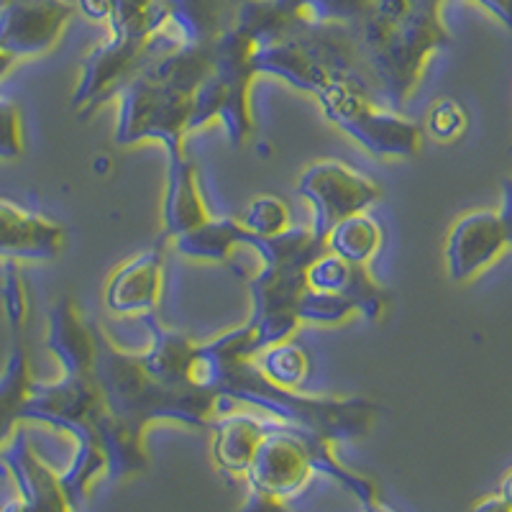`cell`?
I'll return each mask as SVG.
<instances>
[{
	"label": "cell",
	"instance_id": "14",
	"mask_svg": "<svg viewBox=\"0 0 512 512\" xmlns=\"http://www.w3.org/2000/svg\"><path fill=\"white\" fill-rule=\"evenodd\" d=\"M308 287L318 292H331V295L349 297L356 305V313L367 320H382L390 305V292L384 290L372 277L367 267L351 264L341 256L320 254L308 269Z\"/></svg>",
	"mask_w": 512,
	"mask_h": 512
},
{
	"label": "cell",
	"instance_id": "25",
	"mask_svg": "<svg viewBox=\"0 0 512 512\" xmlns=\"http://www.w3.org/2000/svg\"><path fill=\"white\" fill-rule=\"evenodd\" d=\"M356 313V305L344 295H331V292L305 290L300 303H297V315L308 323H344L346 318Z\"/></svg>",
	"mask_w": 512,
	"mask_h": 512
},
{
	"label": "cell",
	"instance_id": "2",
	"mask_svg": "<svg viewBox=\"0 0 512 512\" xmlns=\"http://www.w3.org/2000/svg\"><path fill=\"white\" fill-rule=\"evenodd\" d=\"M218 395L223 400L241 402L254 410L272 415L297 431H308L326 441H356L372 433L377 423V402L367 397H318L303 390H287L269 382L254 361L226 364Z\"/></svg>",
	"mask_w": 512,
	"mask_h": 512
},
{
	"label": "cell",
	"instance_id": "31",
	"mask_svg": "<svg viewBox=\"0 0 512 512\" xmlns=\"http://www.w3.org/2000/svg\"><path fill=\"white\" fill-rule=\"evenodd\" d=\"M359 507H361V512H395L390 505H387V502H382V497H374V500L364 502V505H359Z\"/></svg>",
	"mask_w": 512,
	"mask_h": 512
},
{
	"label": "cell",
	"instance_id": "32",
	"mask_svg": "<svg viewBox=\"0 0 512 512\" xmlns=\"http://www.w3.org/2000/svg\"><path fill=\"white\" fill-rule=\"evenodd\" d=\"M497 495L505 497V500L512 505V472L505 474V479L500 482V492H497Z\"/></svg>",
	"mask_w": 512,
	"mask_h": 512
},
{
	"label": "cell",
	"instance_id": "24",
	"mask_svg": "<svg viewBox=\"0 0 512 512\" xmlns=\"http://www.w3.org/2000/svg\"><path fill=\"white\" fill-rule=\"evenodd\" d=\"M241 223L256 236H277L290 228V208L285 200L274 198V195H259L244 210Z\"/></svg>",
	"mask_w": 512,
	"mask_h": 512
},
{
	"label": "cell",
	"instance_id": "17",
	"mask_svg": "<svg viewBox=\"0 0 512 512\" xmlns=\"http://www.w3.org/2000/svg\"><path fill=\"white\" fill-rule=\"evenodd\" d=\"M210 218L198 169L187 154L167 159V190L162 205V236L172 244L182 233L203 226Z\"/></svg>",
	"mask_w": 512,
	"mask_h": 512
},
{
	"label": "cell",
	"instance_id": "7",
	"mask_svg": "<svg viewBox=\"0 0 512 512\" xmlns=\"http://www.w3.org/2000/svg\"><path fill=\"white\" fill-rule=\"evenodd\" d=\"M318 441H326V438L297 431L285 423H274L256 448L244 477L249 489L280 497V500H292L300 495L315 474L313 446Z\"/></svg>",
	"mask_w": 512,
	"mask_h": 512
},
{
	"label": "cell",
	"instance_id": "27",
	"mask_svg": "<svg viewBox=\"0 0 512 512\" xmlns=\"http://www.w3.org/2000/svg\"><path fill=\"white\" fill-rule=\"evenodd\" d=\"M466 126H469V116H466L464 105L454 98H441L428 111V134L438 141L459 139L464 136Z\"/></svg>",
	"mask_w": 512,
	"mask_h": 512
},
{
	"label": "cell",
	"instance_id": "15",
	"mask_svg": "<svg viewBox=\"0 0 512 512\" xmlns=\"http://www.w3.org/2000/svg\"><path fill=\"white\" fill-rule=\"evenodd\" d=\"M47 346L62 364L64 374H95L98 326L85 320L72 297H59L49 313Z\"/></svg>",
	"mask_w": 512,
	"mask_h": 512
},
{
	"label": "cell",
	"instance_id": "29",
	"mask_svg": "<svg viewBox=\"0 0 512 512\" xmlns=\"http://www.w3.org/2000/svg\"><path fill=\"white\" fill-rule=\"evenodd\" d=\"M474 3L487 8V11L500 21V24H505L507 29L512 31V0H474Z\"/></svg>",
	"mask_w": 512,
	"mask_h": 512
},
{
	"label": "cell",
	"instance_id": "22",
	"mask_svg": "<svg viewBox=\"0 0 512 512\" xmlns=\"http://www.w3.org/2000/svg\"><path fill=\"white\" fill-rule=\"evenodd\" d=\"M379 244H382V228L369 213H356V216L336 223L326 239V249L331 254L341 256L351 264H359V267H367L369 259H374Z\"/></svg>",
	"mask_w": 512,
	"mask_h": 512
},
{
	"label": "cell",
	"instance_id": "8",
	"mask_svg": "<svg viewBox=\"0 0 512 512\" xmlns=\"http://www.w3.org/2000/svg\"><path fill=\"white\" fill-rule=\"evenodd\" d=\"M144 47L146 41H134L118 34H111L103 44H98L82 64L80 80L72 95L75 111L90 113L105 100L116 98L118 90L141 70Z\"/></svg>",
	"mask_w": 512,
	"mask_h": 512
},
{
	"label": "cell",
	"instance_id": "19",
	"mask_svg": "<svg viewBox=\"0 0 512 512\" xmlns=\"http://www.w3.org/2000/svg\"><path fill=\"white\" fill-rule=\"evenodd\" d=\"M13 351L8 359L6 374L0 377V448L6 446L8 438L16 433V425L24 420L26 402L34 390V377H31V359L24 341L26 318H11Z\"/></svg>",
	"mask_w": 512,
	"mask_h": 512
},
{
	"label": "cell",
	"instance_id": "30",
	"mask_svg": "<svg viewBox=\"0 0 512 512\" xmlns=\"http://www.w3.org/2000/svg\"><path fill=\"white\" fill-rule=\"evenodd\" d=\"M472 512H512V505L500 495H489L472 507Z\"/></svg>",
	"mask_w": 512,
	"mask_h": 512
},
{
	"label": "cell",
	"instance_id": "11",
	"mask_svg": "<svg viewBox=\"0 0 512 512\" xmlns=\"http://www.w3.org/2000/svg\"><path fill=\"white\" fill-rule=\"evenodd\" d=\"M0 466L16 484V497L29 512H75L57 469L39 459L24 431H16L0 448Z\"/></svg>",
	"mask_w": 512,
	"mask_h": 512
},
{
	"label": "cell",
	"instance_id": "12",
	"mask_svg": "<svg viewBox=\"0 0 512 512\" xmlns=\"http://www.w3.org/2000/svg\"><path fill=\"white\" fill-rule=\"evenodd\" d=\"M67 21L64 0H13L0 11V49L11 57L47 52Z\"/></svg>",
	"mask_w": 512,
	"mask_h": 512
},
{
	"label": "cell",
	"instance_id": "9",
	"mask_svg": "<svg viewBox=\"0 0 512 512\" xmlns=\"http://www.w3.org/2000/svg\"><path fill=\"white\" fill-rule=\"evenodd\" d=\"M510 246L500 210H472L451 226L446 239V269L454 282H469L495 264Z\"/></svg>",
	"mask_w": 512,
	"mask_h": 512
},
{
	"label": "cell",
	"instance_id": "10",
	"mask_svg": "<svg viewBox=\"0 0 512 512\" xmlns=\"http://www.w3.org/2000/svg\"><path fill=\"white\" fill-rule=\"evenodd\" d=\"M167 244L169 241L159 236L157 244L126 259L113 272L108 290H105L108 310H113L116 315H134V318L157 313L164 295Z\"/></svg>",
	"mask_w": 512,
	"mask_h": 512
},
{
	"label": "cell",
	"instance_id": "13",
	"mask_svg": "<svg viewBox=\"0 0 512 512\" xmlns=\"http://www.w3.org/2000/svg\"><path fill=\"white\" fill-rule=\"evenodd\" d=\"M274 423L277 420L272 415L254 408L218 413L208 425L213 431L210 454H213L218 469L226 477H246L256 448H259V443H262V438L267 436Z\"/></svg>",
	"mask_w": 512,
	"mask_h": 512
},
{
	"label": "cell",
	"instance_id": "1",
	"mask_svg": "<svg viewBox=\"0 0 512 512\" xmlns=\"http://www.w3.org/2000/svg\"><path fill=\"white\" fill-rule=\"evenodd\" d=\"M95 382L105 400V408L126 428L144 438V431L157 420H175L182 425L205 428L223 413L228 400L213 392L172 387L146 372L139 354H126L98 328V359Z\"/></svg>",
	"mask_w": 512,
	"mask_h": 512
},
{
	"label": "cell",
	"instance_id": "16",
	"mask_svg": "<svg viewBox=\"0 0 512 512\" xmlns=\"http://www.w3.org/2000/svg\"><path fill=\"white\" fill-rule=\"evenodd\" d=\"M67 231L59 223L0 200V256L3 259H54Z\"/></svg>",
	"mask_w": 512,
	"mask_h": 512
},
{
	"label": "cell",
	"instance_id": "18",
	"mask_svg": "<svg viewBox=\"0 0 512 512\" xmlns=\"http://www.w3.org/2000/svg\"><path fill=\"white\" fill-rule=\"evenodd\" d=\"M139 320L149 333V349L139 354L146 372L172 387H190V372L195 364V354H198V344L190 341L185 333L164 326L157 313L144 315Z\"/></svg>",
	"mask_w": 512,
	"mask_h": 512
},
{
	"label": "cell",
	"instance_id": "28",
	"mask_svg": "<svg viewBox=\"0 0 512 512\" xmlns=\"http://www.w3.org/2000/svg\"><path fill=\"white\" fill-rule=\"evenodd\" d=\"M239 512H290L287 507V500H280V497L264 495V492H256V489H249L244 505H241Z\"/></svg>",
	"mask_w": 512,
	"mask_h": 512
},
{
	"label": "cell",
	"instance_id": "26",
	"mask_svg": "<svg viewBox=\"0 0 512 512\" xmlns=\"http://www.w3.org/2000/svg\"><path fill=\"white\" fill-rule=\"evenodd\" d=\"M13 57L0 49V75L11 67ZM24 154V128H21V113L13 103L0 100V157L16 159Z\"/></svg>",
	"mask_w": 512,
	"mask_h": 512
},
{
	"label": "cell",
	"instance_id": "6",
	"mask_svg": "<svg viewBox=\"0 0 512 512\" xmlns=\"http://www.w3.org/2000/svg\"><path fill=\"white\" fill-rule=\"evenodd\" d=\"M297 195L313 210L310 231L326 241L336 223L367 213L382 198V187L349 164L315 162L297 180Z\"/></svg>",
	"mask_w": 512,
	"mask_h": 512
},
{
	"label": "cell",
	"instance_id": "20",
	"mask_svg": "<svg viewBox=\"0 0 512 512\" xmlns=\"http://www.w3.org/2000/svg\"><path fill=\"white\" fill-rule=\"evenodd\" d=\"M308 290V269L295 264H262V269L249 280L251 318L269 313L295 310L303 292Z\"/></svg>",
	"mask_w": 512,
	"mask_h": 512
},
{
	"label": "cell",
	"instance_id": "23",
	"mask_svg": "<svg viewBox=\"0 0 512 512\" xmlns=\"http://www.w3.org/2000/svg\"><path fill=\"white\" fill-rule=\"evenodd\" d=\"M256 369L269 379V382L287 387V390H303V384L310 377V356L292 338L262 349L254 359Z\"/></svg>",
	"mask_w": 512,
	"mask_h": 512
},
{
	"label": "cell",
	"instance_id": "5",
	"mask_svg": "<svg viewBox=\"0 0 512 512\" xmlns=\"http://www.w3.org/2000/svg\"><path fill=\"white\" fill-rule=\"evenodd\" d=\"M116 144L136 146L159 141L167 159L182 157L190 136L192 93L164 82H154L136 72L116 95Z\"/></svg>",
	"mask_w": 512,
	"mask_h": 512
},
{
	"label": "cell",
	"instance_id": "4",
	"mask_svg": "<svg viewBox=\"0 0 512 512\" xmlns=\"http://www.w3.org/2000/svg\"><path fill=\"white\" fill-rule=\"evenodd\" d=\"M320 111L336 128L374 157H418L423 146L420 123L402 118L374 98V90L356 80H333L315 93Z\"/></svg>",
	"mask_w": 512,
	"mask_h": 512
},
{
	"label": "cell",
	"instance_id": "3",
	"mask_svg": "<svg viewBox=\"0 0 512 512\" xmlns=\"http://www.w3.org/2000/svg\"><path fill=\"white\" fill-rule=\"evenodd\" d=\"M441 3L443 0H415L413 8L395 24L367 18L354 29L372 90L382 95L384 105H390L392 111H400L418 88L428 59L448 44Z\"/></svg>",
	"mask_w": 512,
	"mask_h": 512
},
{
	"label": "cell",
	"instance_id": "21",
	"mask_svg": "<svg viewBox=\"0 0 512 512\" xmlns=\"http://www.w3.org/2000/svg\"><path fill=\"white\" fill-rule=\"evenodd\" d=\"M254 233L241 223V218L210 216L203 226L182 233L172 241L182 256L190 259H208V262H228L239 246H249Z\"/></svg>",
	"mask_w": 512,
	"mask_h": 512
}]
</instances>
